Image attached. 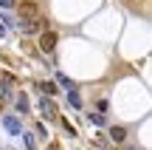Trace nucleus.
<instances>
[{"instance_id": "obj_1", "label": "nucleus", "mask_w": 152, "mask_h": 150, "mask_svg": "<svg viewBox=\"0 0 152 150\" xmlns=\"http://www.w3.org/2000/svg\"><path fill=\"white\" fill-rule=\"evenodd\" d=\"M42 28H48V20H45L42 14L23 17V20H20V31H23V34H39Z\"/></svg>"}, {"instance_id": "obj_2", "label": "nucleus", "mask_w": 152, "mask_h": 150, "mask_svg": "<svg viewBox=\"0 0 152 150\" xmlns=\"http://www.w3.org/2000/svg\"><path fill=\"white\" fill-rule=\"evenodd\" d=\"M3 128H6V133H11V136H20L23 133V125H20L17 116H3Z\"/></svg>"}, {"instance_id": "obj_3", "label": "nucleus", "mask_w": 152, "mask_h": 150, "mask_svg": "<svg viewBox=\"0 0 152 150\" xmlns=\"http://www.w3.org/2000/svg\"><path fill=\"white\" fill-rule=\"evenodd\" d=\"M39 48H42V51H54L56 48V31H51V28H48V31L39 37Z\"/></svg>"}, {"instance_id": "obj_4", "label": "nucleus", "mask_w": 152, "mask_h": 150, "mask_svg": "<svg viewBox=\"0 0 152 150\" xmlns=\"http://www.w3.org/2000/svg\"><path fill=\"white\" fill-rule=\"evenodd\" d=\"M0 99H14V91H11V79H0Z\"/></svg>"}, {"instance_id": "obj_5", "label": "nucleus", "mask_w": 152, "mask_h": 150, "mask_svg": "<svg viewBox=\"0 0 152 150\" xmlns=\"http://www.w3.org/2000/svg\"><path fill=\"white\" fill-rule=\"evenodd\" d=\"M20 14L23 17H34L37 14V3H34V0H23L20 3Z\"/></svg>"}, {"instance_id": "obj_6", "label": "nucleus", "mask_w": 152, "mask_h": 150, "mask_svg": "<svg viewBox=\"0 0 152 150\" xmlns=\"http://www.w3.org/2000/svg\"><path fill=\"white\" fill-rule=\"evenodd\" d=\"M39 108H42V113H45V116L56 119V108H54V102H51V96H45V99H42V105H39Z\"/></svg>"}, {"instance_id": "obj_7", "label": "nucleus", "mask_w": 152, "mask_h": 150, "mask_svg": "<svg viewBox=\"0 0 152 150\" xmlns=\"http://www.w3.org/2000/svg\"><path fill=\"white\" fill-rule=\"evenodd\" d=\"M110 139H113L115 145H121V142L127 139V130L124 128H110Z\"/></svg>"}, {"instance_id": "obj_8", "label": "nucleus", "mask_w": 152, "mask_h": 150, "mask_svg": "<svg viewBox=\"0 0 152 150\" xmlns=\"http://www.w3.org/2000/svg\"><path fill=\"white\" fill-rule=\"evenodd\" d=\"M68 102H71V108H76V111L82 108V96H79V91H76V88L68 91Z\"/></svg>"}, {"instance_id": "obj_9", "label": "nucleus", "mask_w": 152, "mask_h": 150, "mask_svg": "<svg viewBox=\"0 0 152 150\" xmlns=\"http://www.w3.org/2000/svg\"><path fill=\"white\" fill-rule=\"evenodd\" d=\"M23 145H26V150H34V147H37V139H34L31 130H26V133H23Z\"/></svg>"}, {"instance_id": "obj_10", "label": "nucleus", "mask_w": 152, "mask_h": 150, "mask_svg": "<svg viewBox=\"0 0 152 150\" xmlns=\"http://www.w3.org/2000/svg\"><path fill=\"white\" fill-rule=\"evenodd\" d=\"M87 122H90V125H99V128H102V125L107 122V116H104V113H90V116H87Z\"/></svg>"}, {"instance_id": "obj_11", "label": "nucleus", "mask_w": 152, "mask_h": 150, "mask_svg": "<svg viewBox=\"0 0 152 150\" xmlns=\"http://www.w3.org/2000/svg\"><path fill=\"white\" fill-rule=\"evenodd\" d=\"M39 88H42V94H45V96H54V94H56V85H54V82H42Z\"/></svg>"}, {"instance_id": "obj_12", "label": "nucleus", "mask_w": 152, "mask_h": 150, "mask_svg": "<svg viewBox=\"0 0 152 150\" xmlns=\"http://www.w3.org/2000/svg\"><path fill=\"white\" fill-rule=\"evenodd\" d=\"M56 82H59V85H62V88H68V91H71V88H73V82H71V79H68V77H65V74H56Z\"/></svg>"}, {"instance_id": "obj_13", "label": "nucleus", "mask_w": 152, "mask_h": 150, "mask_svg": "<svg viewBox=\"0 0 152 150\" xmlns=\"http://www.w3.org/2000/svg\"><path fill=\"white\" fill-rule=\"evenodd\" d=\"M17 111H20V113H28V99H17Z\"/></svg>"}, {"instance_id": "obj_14", "label": "nucleus", "mask_w": 152, "mask_h": 150, "mask_svg": "<svg viewBox=\"0 0 152 150\" xmlns=\"http://www.w3.org/2000/svg\"><path fill=\"white\" fill-rule=\"evenodd\" d=\"M0 9H14V0H0Z\"/></svg>"}, {"instance_id": "obj_15", "label": "nucleus", "mask_w": 152, "mask_h": 150, "mask_svg": "<svg viewBox=\"0 0 152 150\" xmlns=\"http://www.w3.org/2000/svg\"><path fill=\"white\" fill-rule=\"evenodd\" d=\"M6 28H9V26H3V23H0V37H6Z\"/></svg>"}]
</instances>
